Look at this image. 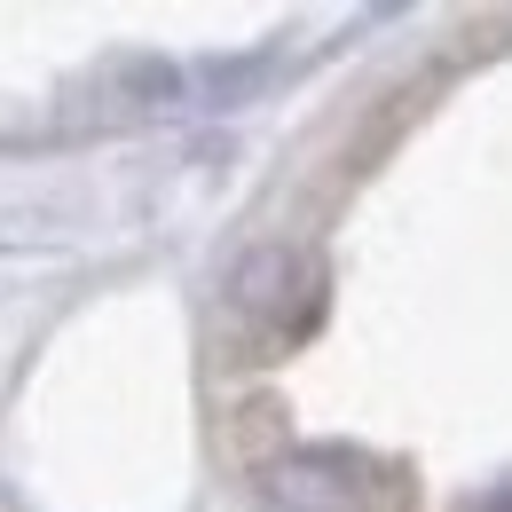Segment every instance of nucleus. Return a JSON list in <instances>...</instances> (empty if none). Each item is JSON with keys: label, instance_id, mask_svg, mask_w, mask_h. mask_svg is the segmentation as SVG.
<instances>
[{"label": "nucleus", "instance_id": "f03ea898", "mask_svg": "<svg viewBox=\"0 0 512 512\" xmlns=\"http://www.w3.org/2000/svg\"><path fill=\"white\" fill-rule=\"evenodd\" d=\"M308 292H316V260L300 245H253L229 276V300L253 323H284L292 308H308Z\"/></svg>", "mask_w": 512, "mask_h": 512}, {"label": "nucleus", "instance_id": "7ed1b4c3", "mask_svg": "<svg viewBox=\"0 0 512 512\" xmlns=\"http://www.w3.org/2000/svg\"><path fill=\"white\" fill-rule=\"evenodd\" d=\"M473 512H512V481H505V489H489V497H481Z\"/></svg>", "mask_w": 512, "mask_h": 512}, {"label": "nucleus", "instance_id": "f257e3e1", "mask_svg": "<svg viewBox=\"0 0 512 512\" xmlns=\"http://www.w3.org/2000/svg\"><path fill=\"white\" fill-rule=\"evenodd\" d=\"M260 497H268V512H371L379 481H371L363 449L308 442V449H284V457L260 465Z\"/></svg>", "mask_w": 512, "mask_h": 512}]
</instances>
